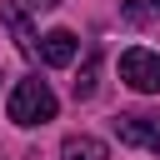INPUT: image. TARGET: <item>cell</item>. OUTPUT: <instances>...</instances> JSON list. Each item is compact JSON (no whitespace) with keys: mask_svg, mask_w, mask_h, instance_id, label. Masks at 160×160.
I'll return each instance as SVG.
<instances>
[{"mask_svg":"<svg viewBox=\"0 0 160 160\" xmlns=\"http://www.w3.org/2000/svg\"><path fill=\"white\" fill-rule=\"evenodd\" d=\"M55 90L40 80V75H25V80H15V90H10V105H5V115L15 120V125H45V120H55Z\"/></svg>","mask_w":160,"mask_h":160,"instance_id":"obj_1","label":"cell"},{"mask_svg":"<svg viewBox=\"0 0 160 160\" xmlns=\"http://www.w3.org/2000/svg\"><path fill=\"white\" fill-rule=\"evenodd\" d=\"M120 80L130 85V90H140V95H160V55L155 50H125L120 55Z\"/></svg>","mask_w":160,"mask_h":160,"instance_id":"obj_2","label":"cell"},{"mask_svg":"<svg viewBox=\"0 0 160 160\" xmlns=\"http://www.w3.org/2000/svg\"><path fill=\"white\" fill-rule=\"evenodd\" d=\"M115 135H120L125 145H145V150L160 155V120H155V115H120V120H115Z\"/></svg>","mask_w":160,"mask_h":160,"instance_id":"obj_3","label":"cell"},{"mask_svg":"<svg viewBox=\"0 0 160 160\" xmlns=\"http://www.w3.org/2000/svg\"><path fill=\"white\" fill-rule=\"evenodd\" d=\"M75 50H80V40H75L70 30H50V35H40V60H45L50 70H65V65L75 60Z\"/></svg>","mask_w":160,"mask_h":160,"instance_id":"obj_4","label":"cell"},{"mask_svg":"<svg viewBox=\"0 0 160 160\" xmlns=\"http://www.w3.org/2000/svg\"><path fill=\"white\" fill-rule=\"evenodd\" d=\"M0 20L10 25V35H15L20 55H40V45H35V30H30V20H25V10H20L15 0H0Z\"/></svg>","mask_w":160,"mask_h":160,"instance_id":"obj_5","label":"cell"},{"mask_svg":"<svg viewBox=\"0 0 160 160\" xmlns=\"http://www.w3.org/2000/svg\"><path fill=\"white\" fill-rule=\"evenodd\" d=\"M60 160H105V140L95 135H70L60 145Z\"/></svg>","mask_w":160,"mask_h":160,"instance_id":"obj_6","label":"cell"},{"mask_svg":"<svg viewBox=\"0 0 160 160\" xmlns=\"http://www.w3.org/2000/svg\"><path fill=\"white\" fill-rule=\"evenodd\" d=\"M95 65H100V55L90 50V60H85V70H80V80H75V100H90V95H95Z\"/></svg>","mask_w":160,"mask_h":160,"instance_id":"obj_7","label":"cell"},{"mask_svg":"<svg viewBox=\"0 0 160 160\" xmlns=\"http://www.w3.org/2000/svg\"><path fill=\"white\" fill-rule=\"evenodd\" d=\"M150 10H160V0H125V5H120V15H125L130 25H140V20H150Z\"/></svg>","mask_w":160,"mask_h":160,"instance_id":"obj_8","label":"cell"},{"mask_svg":"<svg viewBox=\"0 0 160 160\" xmlns=\"http://www.w3.org/2000/svg\"><path fill=\"white\" fill-rule=\"evenodd\" d=\"M25 5H30V10H55L60 0H25Z\"/></svg>","mask_w":160,"mask_h":160,"instance_id":"obj_9","label":"cell"}]
</instances>
